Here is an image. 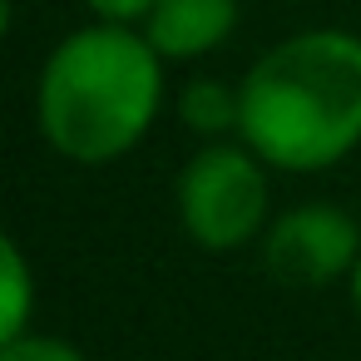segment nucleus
<instances>
[{
	"instance_id": "4",
	"label": "nucleus",
	"mask_w": 361,
	"mask_h": 361,
	"mask_svg": "<svg viewBox=\"0 0 361 361\" xmlns=\"http://www.w3.org/2000/svg\"><path fill=\"white\" fill-rule=\"evenodd\" d=\"M361 257V228L336 203H302L282 213L262 243V262L287 287H322L356 267Z\"/></svg>"
},
{
	"instance_id": "7",
	"label": "nucleus",
	"mask_w": 361,
	"mask_h": 361,
	"mask_svg": "<svg viewBox=\"0 0 361 361\" xmlns=\"http://www.w3.org/2000/svg\"><path fill=\"white\" fill-rule=\"evenodd\" d=\"M0 262H6V331L0 336H25V317H30V267H25V252L6 238L0 243Z\"/></svg>"
},
{
	"instance_id": "5",
	"label": "nucleus",
	"mask_w": 361,
	"mask_h": 361,
	"mask_svg": "<svg viewBox=\"0 0 361 361\" xmlns=\"http://www.w3.org/2000/svg\"><path fill=\"white\" fill-rule=\"evenodd\" d=\"M238 25V0H154L144 35L164 60H193L218 50Z\"/></svg>"
},
{
	"instance_id": "6",
	"label": "nucleus",
	"mask_w": 361,
	"mask_h": 361,
	"mask_svg": "<svg viewBox=\"0 0 361 361\" xmlns=\"http://www.w3.org/2000/svg\"><path fill=\"white\" fill-rule=\"evenodd\" d=\"M178 114L198 134H228V129H243V94H233L218 80H193L178 99Z\"/></svg>"
},
{
	"instance_id": "2",
	"label": "nucleus",
	"mask_w": 361,
	"mask_h": 361,
	"mask_svg": "<svg viewBox=\"0 0 361 361\" xmlns=\"http://www.w3.org/2000/svg\"><path fill=\"white\" fill-rule=\"evenodd\" d=\"M159 94L164 70L149 35L104 20L75 30L50 55L40 75V129L65 159L109 164L149 134Z\"/></svg>"
},
{
	"instance_id": "10",
	"label": "nucleus",
	"mask_w": 361,
	"mask_h": 361,
	"mask_svg": "<svg viewBox=\"0 0 361 361\" xmlns=\"http://www.w3.org/2000/svg\"><path fill=\"white\" fill-rule=\"evenodd\" d=\"M351 302H356V312H361V257H356V267H351Z\"/></svg>"
},
{
	"instance_id": "8",
	"label": "nucleus",
	"mask_w": 361,
	"mask_h": 361,
	"mask_svg": "<svg viewBox=\"0 0 361 361\" xmlns=\"http://www.w3.org/2000/svg\"><path fill=\"white\" fill-rule=\"evenodd\" d=\"M0 361H85V356L60 336H11Z\"/></svg>"
},
{
	"instance_id": "1",
	"label": "nucleus",
	"mask_w": 361,
	"mask_h": 361,
	"mask_svg": "<svg viewBox=\"0 0 361 361\" xmlns=\"http://www.w3.org/2000/svg\"><path fill=\"white\" fill-rule=\"evenodd\" d=\"M243 134L257 159L307 173L361 144V40L307 30L272 45L243 80Z\"/></svg>"
},
{
	"instance_id": "3",
	"label": "nucleus",
	"mask_w": 361,
	"mask_h": 361,
	"mask_svg": "<svg viewBox=\"0 0 361 361\" xmlns=\"http://www.w3.org/2000/svg\"><path fill=\"white\" fill-rule=\"evenodd\" d=\"M267 173L252 154L233 144L198 149L178 173V218L188 238L208 252H228L262 228Z\"/></svg>"
},
{
	"instance_id": "9",
	"label": "nucleus",
	"mask_w": 361,
	"mask_h": 361,
	"mask_svg": "<svg viewBox=\"0 0 361 361\" xmlns=\"http://www.w3.org/2000/svg\"><path fill=\"white\" fill-rule=\"evenodd\" d=\"M85 6L94 11V16H104V20H139V16H149L154 11V0H85Z\"/></svg>"
}]
</instances>
